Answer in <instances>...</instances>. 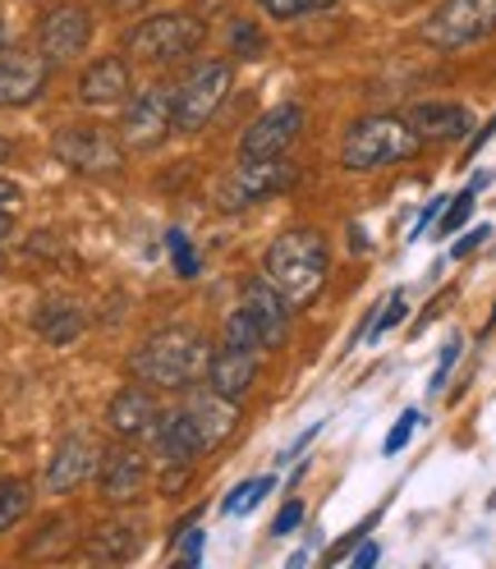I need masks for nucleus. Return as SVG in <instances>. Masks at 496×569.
<instances>
[{
  "instance_id": "nucleus-1",
  "label": "nucleus",
  "mask_w": 496,
  "mask_h": 569,
  "mask_svg": "<svg viewBox=\"0 0 496 569\" xmlns=\"http://www.w3.org/2000/svg\"><path fill=\"white\" fill-rule=\"evenodd\" d=\"M207 336L198 327H161L133 349L129 372L152 390H189L198 377H207Z\"/></svg>"
},
{
  "instance_id": "nucleus-2",
  "label": "nucleus",
  "mask_w": 496,
  "mask_h": 569,
  "mask_svg": "<svg viewBox=\"0 0 496 569\" xmlns=\"http://www.w3.org/2000/svg\"><path fill=\"white\" fill-rule=\"evenodd\" d=\"M262 271H267V280H271L290 303H308V299L327 284V276H331L327 234H323V230H308V226L276 234V239L267 243Z\"/></svg>"
},
{
  "instance_id": "nucleus-3",
  "label": "nucleus",
  "mask_w": 496,
  "mask_h": 569,
  "mask_svg": "<svg viewBox=\"0 0 496 569\" xmlns=\"http://www.w3.org/2000/svg\"><path fill=\"white\" fill-rule=\"evenodd\" d=\"M423 148V138L409 129V120L400 116H368L359 124H349L345 142H340V166L345 170H386L400 166Z\"/></svg>"
},
{
  "instance_id": "nucleus-4",
  "label": "nucleus",
  "mask_w": 496,
  "mask_h": 569,
  "mask_svg": "<svg viewBox=\"0 0 496 569\" xmlns=\"http://www.w3.org/2000/svg\"><path fill=\"white\" fill-rule=\"evenodd\" d=\"M202 38H207V23L194 14H152L129 28L125 51L148 64H170V60L194 56L202 47Z\"/></svg>"
},
{
  "instance_id": "nucleus-5",
  "label": "nucleus",
  "mask_w": 496,
  "mask_h": 569,
  "mask_svg": "<svg viewBox=\"0 0 496 569\" xmlns=\"http://www.w3.org/2000/svg\"><path fill=\"white\" fill-rule=\"evenodd\" d=\"M230 88H235L230 60H202V64H194L185 74V83L175 88V129H180V133L207 129V120L226 106Z\"/></svg>"
},
{
  "instance_id": "nucleus-6",
  "label": "nucleus",
  "mask_w": 496,
  "mask_h": 569,
  "mask_svg": "<svg viewBox=\"0 0 496 569\" xmlns=\"http://www.w3.org/2000/svg\"><path fill=\"white\" fill-rule=\"evenodd\" d=\"M295 180H299V166L286 157H239V166L217 189V202H221V211H244L280 189H290Z\"/></svg>"
},
{
  "instance_id": "nucleus-7",
  "label": "nucleus",
  "mask_w": 496,
  "mask_h": 569,
  "mask_svg": "<svg viewBox=\"0 0 496 569\" xmlns=\"http://www.w3.org/2000/svg\"><path fill=\"white\" fill-rule=\"evenodd\" d=\"M496 32V0H442L433 19L423 23V42L437 51L474 47Z\"/></svg>"
},
{
  "instance_id": "nucleus-8",
  "label": "nucleus",
  "mask_w": 496,
  "mask_h": 569,
  "mask_svg": "<svg viewBox=\"0 0 496 569\" xmlns=\"http://www.w3.org/2000/svg\"><path fill=\"white\" fill-rule=\"evenodd\" d=\"M51 152L79 174H116L125 166V148L111 129L101 124H69L51 138Z\"/></svg>"
},
{
  "instance_id": "nucleus-9",
  "label": "nucleus",
  "mask_w": 496,
  "mask_h": 569,
  "mask_svg": "<svg viewBox=\"0 0 496 569\" xmlns=\"http://www.w3.org/2000/svg\"><path fill=\"white\" fill-rule=\"evenodd\" d=\"M120 129H125L129 148H157V142L175 129V88L152 83V88H143V92H133Z\"/></svg>"
},
{
  "instance_id": "nucleus-10",
  "label": "nucleus",
  "mask_w": 496,
  "mask_h": 569,
  "mask_svg": "<svg viewBox=\"0 0 496 569\" xmlns=\"http://www.w3.org/2000/svg\"><path fill=\"white\" fill-rule=\"evenodd\" d=\"M299 133H304V106L280 101L248 124V133L239 142V157H286Z\"/></svg>"
},
{
  "instance_id": "nucleus-11",
  "label": "nucleus",
  "mask_w": 496,
  "mask_h": 569,
  "mask_svg": "<svg viewBox=\"0 0 496 569\" xmlns=\"http://www.w3.org/2000/svg\"><path fill=\"white\" fill-rule=\"evenodd\" d=\"M92 42V14L83 6H60L51 14H42L38 23V47L51 64H65V60H79Z\"/></svg>"
},
{
  "instance_id": "nucleus-12",
  "label": "nucleus",
  "mask_w": 496,
  "mask_h": 569,
  "mask_svg": "<svg viewBox=\"0 0 496 569\" xmlns=\"http://www.w3.org/2000/svg\"><path fill=\"white\" fill-rule=\"evenodd\" d=\"M51 79V60L19 47H0V106H28L38 101Z\"/></svg>"
},
{
  "instance_id": "nucleus-13",
  "label": "nucleus",
  "mask_w": 496,
  "mask_h": 569,
  "mask_svg": "<svg viewBox=\"0 0 496 569\" xmlns=\"http://www.w3.org/2000/svg\"><path fill=\"white\" fill-rule=\"evenodd\" d=\"M97 465H101V446L88 432H69L56 446V455L47 459V491L51 496H65V491L83 487L97 473Z\"/></svg>"
},
{
  "instance_id": "nucleus-14",
  "label": "nucleus",
  "mask_w": 496,
  "mask_h": 569,
  "mask_svg": "<svg viewBox=\"0 0 496 569\" xmlns=\"http://www.w3.org/2000/svg\"><path fill=\"white\" fill-rule=\"evenodd\" d=\"M97 482H101V496H106L111 506H129V501H138V496H143V487H148V459L138 455L133 446L101 450Z\"/></svg>"
},
{
  "instance_id": "nucleus-15",
  "label": "nucleus",
  "mask_w": 496,
  "mask_h": 569,
  "mask_svg": "<svg viewBox=\"0 0 496 569\" xmlns=\"http://www.w3.org/2000/svg\"><path fill=\"white\" fill-rule=\"evenodd\" d=\"M180 409H185V418H189V427H194V437H198L202 450H217L235 432V422H239V405L226 400V396H217L211 386L189 390V400Z\"/></svg>"
},
{
  "instance_id": "nucleus-16",
  "label": "nucleus",
  "mask_w": 496,
  "mask_h": 569,
  "mask_svg": "<svg viewBox=\"0 0 496 569\" xmlns=\"http://www.w3.org/2000/svg\"><path fill=\"white\" fill-rule=\"evenodd\" d=\"M157 418H161V405H157V396H152V386H143V381L116 390L111 405H106V422H111V432L125 437V441L152 437Z\"/></svg>"
},
{
  "instance_id": "nucleus-17",
  "label": "nucleus",
  "mask_w": 496,
  "mask_h": 569,
  "mask_svg": "<svg viewBox=\"0 0 496 569\" xmlns=\"http://www.w3.org/2000/svg\"><path fill=\"white\" fill-rule=\"evenodd\" d=\"M244 312L254 317L262 349H280V345H286V336H290V299L280 295L267 276L254 280V284L244 290Z\"/></svg>"
},
{
  "instance_id": "nucleus-18",
  "label": "nucleus",
  "mask_w": 496,
  "mask_h": 569,
  "mask_svg": "<svg viewBox=\"0 0 496 569\" xmlns=\"http://www.w3.org/2000/svg\"><path fill=\"white\" fill-rule=\"evenodd\" d=\"M405 120L423 142H459L474 129V116L455 101H418V106H409Z\"/></svg>"
},
{
  "instance_id": "nucleus-19",
  "label": "nucleus",
  "mask_w": 496,
  "mask_h": 569,
  "mask_svg": "<svg viewBox=\"0 0 496 569\" xmlns=\"http://www.w3.org/2000/svg\"><path fill=\"white\" fill-rule=\"evenodd\" d=\"M254 381H258V353L221 345V349L207 359V386L217 390V396L235 400V405L248 396V390H254Z\"/></svg>"
},
{
  "instance_id": "nucleus-20",
  "label": "nucleus",
  "mask_w": 496,
  "mask_h": 569,
  "mask_svg": "<svg viewBox=\"0 0 496 569\" xmlns=\"http://www.w3.org/2000/svg\"><path fill=\"white\" fill-rule=\"evenodd\" d=\"M133 79H129V60L125 56H101L97 64L83 69V79H79V97L88 106H120L129 97Z\"/></svg>"
},
{
  "instance_id": "nucleus-21",
  "label": "nucleus",
  "mask_w": 496,
  "mask_h": 569,
  "mask_svg": "<svg viewBox=\"0 0 496 569\" xmlns=\"http://www.w3.org/2000/svg\"><path fill=\"white\" fill-rule=\"evenodd\" d=\"M92 560H106V565H120V560H133L138 551H143V523L138 519H111L92 528V538L83 547Z\"/></svg>"
},
{
  "instance_id": "nucleus-22",
  "label": "nucleus",
  "mask_w": 496,
  "mask_h": 569,
  "mask_svg": "<svg viewBox=\"0 0 496 569\" xmlns=\"http://www.w3.org/2000/svg\"><path fill=\"white\" fill-rule=\"evenodd\" d=\"M152 446H157V455L166 459V465H194V459L202 455V446L194 437L185 409H170V413L161 409V418L152 427Z\"/></svg>"
},
{
  "instance_id": "nucleus-23",
  "label": "nucleus",
  "mask_w": 496,
  "mask_h": 569,
  "mask_svg": "<svg viewBox=\"0 0 496 569\" xmlns=\"http://www.w3.org/2000/svg\"><path fill=\"white\" fill-rule=\"evenodd\" d=\"M32 327H38V336L47 345H75L88 327V317L79 303H69V299H51L38 308V317H32Z\"/></svg>"
},
{
  "instance_id": "nucleus-24",
  "label": "nucleus",
  "mask_w": 496,
  "mask_h": 569,
  "mask_svg": "<svg viewBox=\"0 0 496 569\" xmlns=\"http://www.w3.org/2000/svg\"><path fill=\"white\" fill-rule=\"evenodd\" d=\"M32 510V487L23 478H0V532H10Z\"/></svg>"
},
{
  "instance_id": "nucleus-25",
  "label": "nucleus",
  "mask_w": 496,
  "mask_h": 569,
  "mask_svg": "<svg viewBox=\"0 0 496 569\" xmlns=\"http://www.w3.org/2000/svg\"><path fill=\"white\" fill-rule=\"evenodd\" d=\"M226 345L230 349H248V353H262V340H258V327H254V317L244 312V303L226 317Z\"/></svg>"
},
{
  "instance_id": "nucleus-26",
  "label": "nucleus",
  "mask_w": 496,
  "mask_h": 569,
  "mask_svg": "<svg viewBox=\"0 0 496 569\" xmlns=\"http://www.w3.org/2000/svg\"><path fill=\"white\" fill-rule=\"evenodd\" d=\"M166 248H170V262H175V271H180V280H194L198 276V253H194L189 234L185 230H170L166 234Z\"/></svg>"
},
{
  "instance_id": "nucleus-27",
  "label": "nucleus",
  "mask_w": 496,
  "mask_h": 569,
  "mask_svg": "<svg viewBox=\"0 0 496 569\" xmlns=\"http://www.w3.org/2000/svg\"><path fill=\"white\" fill-rule=\"evenodd\" d=\"M271 491V478H254V482H239L230 496H226V515H248L262 496Z\"/></svg>"
},
{
  "instance_id": "nucleus-28",
  "label": "nucleus",
  "mask_w": 496,
  "mask_h": 569,
  "mask_svg": "<svg viewBox=\"0 0 496 569\" xmlns=\"http://www.w3.org/2000/svg\"><path fill=\"white\" fill-rule=\"evenodd\" d=\"M469 217H474V189H465L459 198H446V211L437 217V230H442V234H455Z\"/></svg>"
},
{
  "instance_id": "nucleus-29",
  "label": "nucleus",
  "mask_w": 496,
  "mask_h": 569,
  "mask_svg": "<svg viewBox=\"0 0 496 569\" xmlns=\"http://www.w3.org/2000/svg\"><path fill=\"white\" fill-rule=\"evenodd\" d=\"M230 47H235V56H244V60H258L262 51H267V38H262V32L254 28V23H235L230 28Z\"/></svg>"
},
{
  "instance_id": "nucleus-30",
  "label": "nucleus",
  "mask_w": 496,
  "mask_h": 569,
  "mask_svg": "<svg viewBox=\"0 0 496 569\" xmlns=\"http://www.w3.org/2000/svg\"><path fill=\"white\" fill-rule=\"evenodd\" d=\"M258 6L271 19H299V14H313V10H327L331 0H258Z\"/></svg>"
},
{
  "instance_id": "nucleus-31",
  "label": "nucleus",
  "mask_w": 496,
  "mask_h": 569,
  "mask_svg": "<svg viewBox=\"0 0 496 569\" xmlns=\"http://www.w3.org/2000/svg\"><path fill=\"white\" fill-rule=\"evenodd\" d=\"M400 322H405V295H391V299L381 303V317H377V322L368 327V340L386 336V331H391V327H400Z\"/></svg>"
},
{
  "instance_id": "nucleus-32",
  "label": "nucleus",
  "mask_w": 496,
  "mask_h": 569,
  "mask_svg": "<svg viewBox=\"0 0 496 569\" xmlns=\"http://www.w3.org/2000/svg\"><path fill=\"white\" fill-rule=\"evenodd\" d=\"M414 427H418V409H405V413H400V422L391 427V437L381 441V450H386V455L405 450V446H409V437H414Z\"/></svg>"
},
{
  "instance_id": "nucleus-33",
  "label": "nucleus",
  "mask_w": 496,
  "mask_h": 569,
  "mask_svg": "<svg viewBox=\"0 0 496 569\" xmlns=\"http://www.w3.org/2000/svg\"><path fill=\"white\" fill-rule=\"evenodd\" d=\"M299 523H304V506H299V501H290L286 510H280V515H276V523H271V532H276V538H286V532H295Z\"/></svg>"
},
{
  "instance_id": "nucleus-34",
  "label": "nucleus",
  "mask_w": 496,
  "mask_h": 569,
  "mask_svg": "<svg viewBox=\"0 0 496 569\" xmlns=\"http://www.w3.org/2000/svg\"><path fill=\"white\" fill-rule=\"evenodd\" d=\"M455 359H459V340H450V345L442 349V363H437V372H433V386H428V390H442V386H446V377H450Z\"/></svg>"
},
{
  "instance_id": "nucleus-35",
  "label": "nucleus",
  "mask_w": 496,
  "mask_h": 569,
  "mask_svg": "<svg viewBox=\"0 0 496 569\" xmlns=\"http://www.w3.org/2000/svg\"><path fill=\"white\" fill-rule=\"evenodd\" d=\"M483 239H492V230H487V226H478V230H469L465 239H455V248H450V258H469V253H474V248H478Z\"/></svg>"
},
{
  "instance_id": "nucleus-36",
  "label": "nucleus",
  "mask_w": 496,
  "mask_h": 569,
  "mask_svg": "<svg viewBox=\"0 0 496 569\" xmlns=\"http://www.w3.org/2000/svg\"><path fill=\"white\" fill-rule=\"evenodd\" d=\"M180 556H185L189 565L202 560V532H198V528H185V547H180Z\"/></svg>"
},
{
  "instance_id": "nucleus-37",
  "label": "nucleus",
  "mask_w": 496,
  "mask_h": 569,
  "mask_svg": "<svg viewBox=\"0 0 496 569\" xmlns=\"http://www.w3.org/2000/svg\"><path fill=\"white\" fill-rule=\"evenodd\" d=\"M19 198H23V189H19L14 180H6V174H0V211H14Z\"/></svg>"
},
{
  "instance_id": "nucleus-38",
  "label": "nucleus",
  "mask_w": 496,
  "mask_h": 569,
  "mask_svg": "<svg viewBox=\"0 0 496 569\" xmlns=\"http://www.w3.org/2000/svg\"><path fill=\"white\" fill-rule=\"evenodd\" d=\"M442 211H446V198H433L428 207H423V217H418V226H414V234H423V230H428L437 217H442Z\"/></svg>"
},
{
  "instance_id": "nucleus-39",
  "label": "nucleus",
  "mask_w": 496,
  "mask_h": 569,
  "mask_svg": "<svg viewBox=\"0 0 496 569\" xmlns=\"http://www.w3.org/2000/svg\"><path fill=\"white\" fill-rule=\"evenodd\" d=\"M317 432H323V422H313V427H308V432H299V437L290 441V450H286V455H280V465H286V459H290V455H299V450H304V446H308V441H313Z\"/></svg>"
},
{
  "instance_id": "nucleus-40",
  "label": "nucleus",
  "mask_w": 496,
  "mask_h": 569,
  "mask_svg": "<svg viewBox=\"0 0 496 569\" xmlns=\"http://www.w3.org/2000/svg\"><path fill=\"white\" fill-rule=\"evenodd\" d=\"M377 556H381V547H377V542L359 547V551H354V569H373V565H377Z\"/></svg>"
},
{
  "instance_id": "nucleus-41",
  "label": "nucleus",
  "mask_w": 496,
  "mask_h": 569,
  "mask_svg": "<svg viewBox=\"0 0 496 569\" xmlns=\"http://www.w3.org/2000/svg\"><path fill=\"white\" fill-rule=\"evenodd\" d=\"M492 129H496V116H492V120H487V129H478V133H474V142H469V157H474V152H478V148H483V142H487V138H492Z\"/></svg>"
},
{
  "instance_id": "nucleus-42",
  "label": "nucleus",
  "mask_w": 496,
  "mask_h": 569,
  "mask_svg": "<svg viewBox=\"0 0 496 569\" xmlns=\"http://www.w3.org/2000/svg\"><path fill=\"white\" fill-rule=\"evenodd\" d=\"M349 248H359V253L368 248V239H364V230H359V226H349Z\"/></svg>"
},
{
  "instance_id": "nucleus-43",
  "label": "nucleus",
  "mask_w": 496,
  "mask_h": 569,
  "mask_svg": "<svg viewBox=\"0 0 496 569\" xmlns=\"http://www.w3.org/2000/svg\"><path fill=\"white\" fill-rule=\"evenodd\" d=\"M487 184H492V174H487V170H478L474 180H469V189H474V193H478V189H487Z\"/></svg>"
},
{
  "instance_id": "nucleus-44",
  "label": "nucleus",
  "mask_w": 496,
  "mask_h": 569,
  "mask_svg": "<svg viewBox=\"0 0 496 569\" xmlns=\"http://www.w3.org/2000/svg\"><path fill=\"white\" fill-rule=\"evenodd\" d=\"M6 157H10V138H6V133H0V161H6Z\"/></svg>"
},
{
  "instance_id": "nucleus-45",
  "label": "nucleus",
  "mask_w": 496,
  "mask_h": 569,
  "mask_svg": "<svg viewBox=\"0 0 496 569\" xmlns=\"http://www.w3.org/2000/svg\"><path fill=\"white\" fill-rule=\"evenodd\" d=\"M0 47H6V23H0Z\"/></svg>"
},
{
  "instance_id": "nucleus-46",
  "label": "nucleus",
  "mask_w": 496,
  "mask_h": 569,
  "mask_svg": "<svg viewBox=\"0 0 496 569\" xmlns=\"http://www.w3.org/2000/svg\"><path fill=\"white\" fill-rule=\"evenodd\" d=\"M0 267H6V258H0Z\"/></svg>"
},
{
  "instance_id": "nucleus-47",
  "label": "nucleus",
  "mask_w": 496,
  "mask_h": 569,
  "mask_svg": "<svg viewBox=\"0 0 496 569\" xmlns=\"http://www.w3.org/2000/svg\"><path fill=\"white\" fill-rule=\"evenodd\" d=\"M492 506H496V496H492Z\"/></svg>"
}]
</instances>
